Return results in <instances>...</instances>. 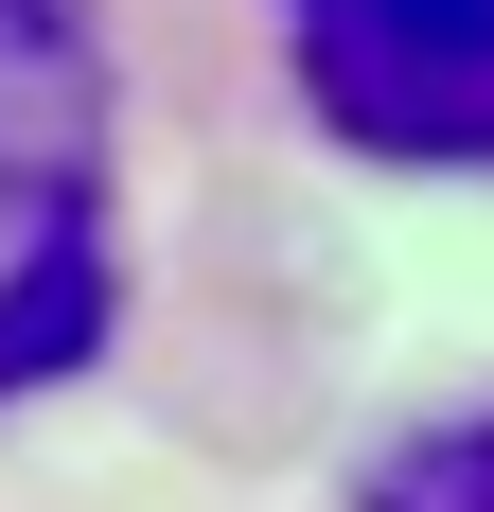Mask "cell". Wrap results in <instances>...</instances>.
<instances>
[{
    "instance_id": "6da1fadb",
    "label": "cell",
    "mask_w": 494,
    "mask_h": 512,
    "mask_svg": "<svg viewBox=\"0 0 494 512\" xmlns=\"http://www.w3.org/2000/svg\"><path fill=\"white\" fill-rule=\"evenodd\" d=\"M106 36L89 0H0V389H36L106 336Z\"/></svg>"
},
{
    "instance_id": "7a4b0ae2",
    "label": "cell",
    "mask_w": 494,
    "mask_h": 512,
    "mask_svg": "<svg viewBox=\"0 0 494 512\" xmlns=\"http://www.w3.org/2000/svg\"><path fill=\"white\" fill-rule=\"evenodd\" d=\"M318 124L371 159H494V0H283Z\"/></svg>"
},
{
    "instance_id": "3957f363",
    "label": "cell",
    "mask_w": 494,
    "mask_h": 512,
    "mask_svg": "<svg viewBox=\"0 0 494 512\" xmlns=\"http://www.w3.org/2000/svg\"><path fill=\"white\" fill-rule=\"evenodd\" d=\"M353 512H494V424H424V442H389Z\"/></svg>"
}]
</instances>
